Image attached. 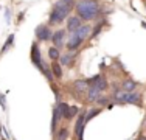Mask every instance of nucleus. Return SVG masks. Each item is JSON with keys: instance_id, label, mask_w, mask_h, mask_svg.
<instances>
[{"instance_id": "nucleus-9", "label": "nucleus", "mask_w": 146, "mask_h": 140, "mask_svg": "<svg viewBox=\"0 0 146 140\" xmlns=\"http://www.w3.org/2000/svg\"><path fill=\"white\" fill-rule=\"evenodd\" d=\"M73 89H75L76 92H86V90L89 89V83L86 81V79H78V81L73 83Z\"/></svg>"}, {"instance_id": "nucleus-7", "label": "nucleus", "mask_w": 146, "mask_h": 140, "mask_svg": "<svg viewBox=\"0 0 146 140\" xmlns=\"http://www.w3.org/2000/svg\"><path fill=\"white\" fill-rule=\"evenodd\" d=\"M81 44H82V39H81V37H78L75 33H73L72 37L67 42V48H68V50H76V48H78Z\"/></svg>"}, {"instance_id": "nucleus-10", "label": "nucleus", "mask_w": 146, "mask_h": 140, "mask_svg": "<svg viewBox=\"0 0 146 140\" xmlns=\"http://www.w3.org/2000/svg\"><path fill=\"white\" fill-rule=\"evenodd\" d=\"M75 34H76L78 37H81L82 41H84L86 37H87L89 34H90V27H87V25H81V27L78 28V30L75 31Z\"/></svg>"}, {"instance_id": "nucleus-20", "label": "nucleus", "mask_w": 146, "mask_h": 140, "mask_svg": "<svg viewBox=\"0 0 146 140\" xmlns=\"http://www.w3.org/2000/svg\"><path fill=\"white\" fill-rule=\"evenodd\" d=\"M98 114H100V109H92V111H90L87 115H86V121L92 120V118L95 117V115H98Z\"/></svg>"}, {"instance_id": "nucleus-4", "label": "nucleus", "mask_w": 146, "mask_h": 140, "mask_svg": "<svg viewBox=\"0 0 146 140\" xmlns=\"http://www.w3.org/2000/svg\"><path fill=\"white\" fill-rule=\"evenodd\" d=\"M84 123H86V112H82V114L78 117L76 126H75V132H76V135L79 137V140H84L82 139V135H84Z\"/></svg>"}, {"instance_id": "nucleus-5", "label": "nucleus", "mask_w": 146, "mask_h": 140, "mask_svg": "<svg viewBox=\"0 0 146 140\" xmlns=\"http://www.w3.org/2000/svg\"><path fill=\"white\" fill-rule=\"evenodd\" d=\"M51 36H53V34H51V31H50V28H48V27L40 25V27L36 28V37L39 41H48Z\"/></svg>"}, {"instance_id": "nucleus-2", "label": "nucleus", "mask_w": 146, "mask_h": 140, "mask_svg": "<svg viewBox=\"0 0 146 140\" xmlns=\"http://www.w3.org/2000/svg\"><path fill=\"white\" fill-rule=\"evenodd\" d=\"M76 11H78L79 17L86 20H92L98 14V5L95 0H81L76 5Z\"/></svg>"}, {"instance_id": "nucleus-6", "label": "nucleus", "mask_w": 146, "mask_h": 140, "mask_svg": "<svg viewBox=\"0 0 146 140\" xmlns=\"http://www.w3.org/2000/svg\"><path fill=\"white\" fill-rule=\"evenodd\" d=\"M81 27V17H76V16H73L68 19V22H67V30L68 31H72V33H75L78 28Z\"/></svg>"}, {"instance_id": "nucleus-19", "label": "nucleus", "mask_w": 146, "mask_h": 140, "mask_svg": "<svg viewBox=\"0 0 146 140\" xmlns=\"http://www.w3.org/2000/svg\"><path fill=\"white\" fill-rule=\"evenodd\" d=\"M67 135H68L67 128H62L61 131L58 132V140H65V139H67Z\"/></svg>"}, {"instance_id": "nucleus-13", "label": "nucleus", "mask_w": 146, "mask_h": 140, "mask_svg": "<svg viewBox=\"0 0 146 140\" xmlns=\"http://www.w3.org/2000/svg\"><path fill=\"white\" fill-rule=\"evenodd\" d=\"M135 81H132V79H127V81L123 83V90H126V92H134L135 90Z\"/></svg>"}, {"instance_id": "nucleus-15", "label": "nucleus", "mask_w": 146, "mask_h": 140, "mask_svg": "<svg viewBox=\"0 0 146 140\" xmlns=\"http://www.w3.org/2000/svg\"><path fill=\"white\" fill-rule=\"evenodd\" d=\"M58 111H59V115L61 117H64V118H67V115H68V106L65 103H61L58 106Z\"/></svg>"}, {"instance_id": "nucleus-3", "label": "nucleus", "mask_w": 146, "mask_h": 140, "mask_svg": "<svg viewBox=\"0 0 146 140\" xmlns=\"http://www.w3.org/2000/svg\"><path fill=\"white\" fill-rule=\"evenodd\" d=\"M31 59H33V62L36 64V67L40 70L42 73L47 72V69H45V65H44V62H42V59H40V51H39V47H37L36 44L31 47Z\"/></svg>"}, {"instance_id": "nucleus-1", "label": "nucleus", "mask_w": 146, "mask_h": 140, "mask_svg": "<svg viewBox=\"0 0 146 140\" xmlns=\"http://www.w3.org/2000/svg\"><path fill=\"white\" fill-rule=\"evenodd\" d=\"M73 0H59L56 5L53 6L50 14V23H61L65 17L68 16V13L73 8Z\"/></svg>"}, {"instance_id": "nucleus-18", "label": "nucleus", "mask_w": 146, "mask_h": 140, "mask_svg": "<svg viewBox=\"0 0 146 140\" xmlns=\"http://www.w3.org/2000/svg\"><path fill=\"white\" fill-rule=\"evenodd\" d=\"M78 114V107L76 106H72V107H68V115H67V120H72L75 115Z\"/></svg>"}, {"instance_id": "nucleus-14", "label": "nucleus", "mask_w": 146, "mask_h": 140, "mask_svg": "<svg viewBox=\"0 0 146 140\" xmlns=\"http://www.w3.org/2000/svg\"><path fill=\"white\" fill-rule=\"evenodd\" d=\"M58 118H61V115H59V111L58 107H54L53 111V120H51V131H56V123H58Z\"/></svg>"}, {"instance_id": "nucleus-12", "label": "nucleus", "mask_w": 146, "mask_h": 140, "mask_svg": "<svg viewBox=\"0 0 146 140\" xmlns=\"http://www.w3.org/2000/svg\"><path fill=\"white\" fill-rule=\"evenodd\" d=\"M100 93H101V90H100L98 87L92 86V87L89 89V92H87V97H89L90 101H96V100L100 98Z\"/></svg>"}, {"instance_id": "nucleus-8", "label": "nucleus", "mask_w": 146, "mask_h": 140, "mask_svg": "<svg viewBox=\"0 0 146 140\" xmlns=\"http://www.w3.org/2000/svg\"><path fill=\"white\" fill-rule=\"evenodd\" d=\"M64 30H59L56 33H53V36H51V41H53L54 47H61L62 42H64Z\"/></svg>"}, {"instance_id": "nucleus-21", "label": "nucleus", "mask_w": 146, "mask_h": 140, "mask_svg": "<svg viewBox=\"0 0 146 140\" xmlns=\"http://www.w3.org/2000/svg\"><path fill=\"white\" fill-rule=\"evenodd\" d=\"M72 56H73V55H65V56H62V58H61V64H62V65H67L68 62H70Z\"/></svg>"}, {"instance_id": "nucleus-11", "label": "nucleus", "mask_w": 146, "mask_h": 140, "mask_svg": "<svg viewBox=\"0 0 146 140\" xmlns=\"http://www.w3.org/2000/svg\"><path fill=\"white\" fill-rule=\"evenodd\" d=\"M141 98H140V93L138 92H129L127 93V98H126V103H131V104H140Z\"/></svg>"}, {"instance_id": "nucleus-16", "label": "nucleus", "mask_w": 146, "mask_h": 140, "mask_svg": "<svg viewBox=\"0 0 146 140\" xmlns=\"http://www.w3.org/2000/svg\"><path fill=\"white\" fill-rule=\"evenodd\" d=\"M51 69H53L54 76H56V78H61V76H62V69H61V65H59L58 62H54V64L51 65Z\"/></svg>"}, {"instance_id": "nucleus-17", "label": "nucleus", "mask_w": 146, "mask_h": 140, "mask_svg": "<svg viewBox=\"0 0 146 140\" xmlns=\"http://www.w3.org/2000/svg\"><path fill=\"white\" fill-rule=\"evenodd\" d=\"M48 56H50V59H53V61H56V59L59 58V51H58V48H56V47L50 48V50H48Z\"/></svg>"}]
</instances>
